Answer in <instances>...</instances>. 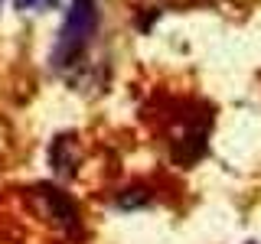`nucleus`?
<instances>
[{"label": "nucleus", "instance_id": "obj_2", "mask_svg": "<svg viewBox=\"0 0 261 244\" xmlns=\"http://www.w3.org/2000/svg\"><path fill=\"white\" fill-rule=\"evenodd\" d=\"M43 199L49 202V205H53V215L59 218V222L69 228V225H75V205H72L69 199H65V195H59L56 189H43Z\"/></svg>", "mask_w": 261, "mask_h": 244}, {"label": "nucleus", "instance_id": "obj_3", "mask_svg": "<svg viewBox=\"0 0 261 244\" xmlns=\"http://www.w3.org/2000/svg\"><path fill=\"white\" fill-rule=\"evenodd\" d=\"M59 0H13L16 10H46V7H56Z\"/></svg>", "mask_w": 261, "mask_h": 244}, {"label": "nucleus", "instance_id": "obj_1", "mask_svg": "<svg viewBox=\"0 0 261 244\" xmlns=\"http://www.w3.org/2000/svg\"><path fill=\"white\" fill-rule=\"evenodd\" d=\"M98 29V13L92 7V0H72L69 13H65V23L59 29V39H56L53 49V65L56 69H65V65H75L82 59V52L88 49Z\"/></svg>", "mask_w": 261, "mask_h": 244}]
</instances>
